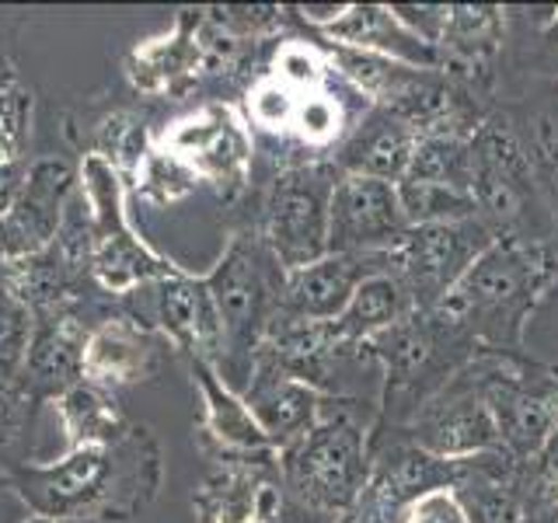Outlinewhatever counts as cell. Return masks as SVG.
Returning a JSON list of instances; mask_svg holds the SVG:
<instances>
[{
  "instance_id": "cell-23",
  "label": "cell",
  "mask_w": 558,
  "mask_h": 523,
  "mask_svg": "<svg viewBox=\"0 0 558 523\" xmlns=\"http://www.w3.org/2000/svg\"><path fill=\"white\" fill-rule=\"evenodd\" d=\"M84 339L87 331L70 314L66 318H35V331L14 388L25 391L35 405L60 401L84 380Z\"/></svg>"
},
{
  "instance_id": "cell-3",
  "label": "cell",
  "mask_w": 558,
  "mask_h": 523,
  "mask_svg": "<svg viewBox=\"0 0 558 523\" xmlns=\"http://www.w3.org/2000/svg\"><path fill=\"white\" fill-rule=\"evenodd\" d=\"M360 409V398H345L301 440L276 450L287 523H339L366 496L374 467V418H363Z\"/></svg>"
},
{
  "instance_id": "cell-5",
  "label": "cell",
  "mask_w": 558,
  "mask_h": 523,
  "mask_svg": "<svg viewBox=\"0 0 558 523\" xmlns=\"http://www.w3.org/2000/svg\"><path fill=\"white\" fill-rule=\"evenodd\" d=\"M471 147V203L475 220L493 238L555 241L548 203L534 179L527 147L510 109H493L468 136Z\"/></svg>"
},
{
  "instance_id": "cell-1",
  "label": "cell",
  "mask_w": 558,
  "mask_h": 523,
  "mask_svg": "<svg viewBox=\"0 0 558 523\" xmlns=\"http://www.w3.org/2000/svg\"><path fill=\"white\" fill-rule=\"evenodd\" d=\"M8 488L32 516L66 520H130L157 496L161 450L147 426H130L116 443L66 450L60 461L22 464L4 475Z\"/></svg>"
},
{
  "instance_id": "cell-14",
  "label": "cell",
  "mask_w": 558,
  "mask_h": 523,
  "mask_svg": "<svg viewBox=\"0 0 558 523\" xmlns=\"http://www.w3.org/2000/svg\"><path fill=\"white\" fill-rule=\"evenodd\" d=\"M192 510L199 523H287L279 453L269 461H214Z\"/></svg>"
},
{
  "instance_id": "cell-8",
  "label": "cell",
  "mask_w": 558,
  "mask_h": 523,
  "mask_svg": "<svg viewBox=\"0 0 558 523\" xmlns=\"http://www.w3.org/2000/svg\"><path fill=\"white\" fill-rule=\"evenodd\" d=\"M248 42L209 22L206 8L179 11L168 35L140 42L126 57V77L144 95H185L203 77H223L241 66Z\"/></svg>"
},
{
  "instance_id": "cell-13",
  "label": "cell",
  "mask_w": 558,
  "mask_h": 523,
  "mask_svg": "<svg viewBox=\"0 0 558 523\" xmlns=\"http://www.w3.org/2000/svg\"><path fill=\"white\" fill-rule=\"evenodd\" d=\"M409 231L398 185L342 174L328 206V252L331 255H384Z\"/></svg>"
},
{
  "instance_id": "cell-19",
  "label": "cell",
  "mask_w": 558,
  "mask_h": 523,
  "mask_svg": "<svg viewBox=\"0 0 558 523\" xmlns=\"http://www.w3.org/2000/svg\"><path fill=\"white\" fill-rule=\"evenodd\" d=\"M150 293V328L165 336L182 356H196L214 363L220 360V321L206 276H192L174 269L165 279L147 283Z\"/></svg>"
},
{
  "instance_id": "cell-24",
  "label": "cell",
  "mask_w": 558,
  "mask_h": 523,
  "mask_svg": "<svg viewBox=\"0 0 558 523\" xmlns=\"http://www.w3.org/2000/svg\"><path fill=\"white\" fill-rule=\"evenodd\" d=\"M415 147H418L415 130H409L405 122L391 115L388 109L371 105L353 126V133L342 139V147L331 157V165L342 174H363V179L398 185L412 165Z\"/></svg>"
},
{
  "instance_id": "cell-38",
  "label": "cell",
  "mask_w": 558,
  "mask_h": 523,
  "mask_svg": "<svg viewBox=\"0 0 558 523\" xmlns=\"http://www.w3.org/2000/svg\"><path fill=\"white\" fill-rule=\"evenodd\" d=\"M391 11L412 35H418L426 46L436 49V42H440V35H444V25H447L450 4H391Z\"/></svg>"
},
{
  "instance_id": "cell-43",
  "label": "cell",
  "mask_w": 558,
  "mask_h": 523,
  "mask_svg": "<svg viewBox=\"0 0 558 523\" xmlns=\"http://www.w3.org/2000/svg\"><path fill=\"white\" fill-rule=\"evenodd\" d=\"M11 84H17V81H14V70H11V63H8L4 52H0V92H8Z\"/></svg>"
},
{
  "instance_id": "cell-12",
  "label": "cell",
  "mask_w": 558,
  "mask_h": 523,
  "mask_svg": "<svg viewBox=\"0 0 558 523\" xmlns=\"http://www.w3.org/2000/svg\"><path fill=\"white\" fill-rule=\"evenodd\" d=\"M377 109L398 115L415 136H471L482 119L493 112V105L471 95L444 70H423L409 63H395L388 84L374 98Z\"/></svg>"
},
{
  "instance_id": "cell-36",
  "label": "cell",
  "mask_w": 558,
  "mask_h": 523,
  "mask_svg": "<svg viewBox=\"0 0 558 523\" xmlns=\"http://www.w3.org/2000/svg\"><path fill=\"white\" fill-rule=\"evenodd\" d=\"M32 409L35 401L17 391L14 384H0V461L14 458L32 429Z\"/></svg>"
},
{
  "instance_id": "cell-40",
  "label": "cell",
  "mask_w": 558,
  "mask_h": 523,
  "mask_svg": "<svg viewBox=\"0 0 558 523\" xmlns=\"http://www.w3.org/2000/svg\"><path fill=\"white\" fill-rule=\"evenodd\" d=\"M339 523H388V516H384L380 510H377V502H374V496L366 492L360 502H356V510L353 513H345Z\"/></svg>"
},
{
  "instance_id": "cell-2",
  "label": "cell",
  "mask_w": 558,
  "mask_h": 523,
  "mask_svg": "<svg viewBox=\"0 0 558 523\" xmlns=\"http://www.w3.org/2000/svg\"><path fill=\"white\" fill-rule=\"evenodd\" d=\"M558 287V244L496 238L440 304L429 307L478 349L523 353V331Z\"/></svg>"
},
{
  "instance_id": "cell-16",
  "label": "cell",
  "mask_w": 558,
  "mask_h": 523,
  "mask_svg": "<svg viewBox=\"0 0 558 523\" xmlns=\"http://www.w3.org/2000/svg\"><path fill=\"white\" fill-rule=\"evenodd\" d=\"M244 405L252 409L255 423L262 433L269 436L276 450H283L287 443L301 440L307 429H314L322 418L345 398L325 394L322 388L287 374L283 366H276L269 356H255L252 377L244 384Z\"/></svg>"
},
{
  "instance_id": "cell-21",
  "label": "cell",
  "mask_w": 558,
  "mask_h": 523,
  "mask_svg": "<svg viewBox=\"0 0 558 523\" xmlns=\"http://www.w3.org/2000/svg\"><path fill=\"white\" fill-rule=\"evenodd\" d=\"M458 482V461H444L436 453L412 443L409 436H380L374 440V467H371V488L377 510L388 516V523L412 506L440 488H453Z\"/></svg>"
},
{
  "instance_id": "cell-34",
  "label": "cell",
  "mask_w": 558,
  "mask_h": 523,
  "mask_svg": "<svg viewBox=\"0 0 558 523\" xmlns=\"http://www.w3.org/2000/svg\"><path fill=\"white\" fill-rule=\"evenodd\" d=\"M32 126V92L22 84H11L8 92H0V168L17 165V157L25 150Z\"/></svg>"
},
{
  "instance_id": "cell-37",
  "label": "cell",
  "mask_w": 558,
  "mask_h": 523,
  "mask_svg": "<svg viewBox=\"0 0 558 523\" xmlns=\"http://www.w3.org/2000/svg\"><path fill=\"white\" fill-rule=\"evenodd\" d=\"M391 523H468V513L453 488H440V492H429L405 506Z\"/></svg>"
},
{
  "instance_id": "cell-20",
  "label": "cell",
  "mask_w": 558,
  "mask_h": 523,
  "mask_svg": "<svg viewBox=\"0 0 558 523\" xmlns=\"http://www.w3.org/2000/svg\"><path fill=\"white\" fill-rule=\"evenodd\" d=\"M374 272H384V255H325L311 266L287 272L276 321H336L353 301L356 287ZM272 321V325H276Z\"/></svg>"
},
{
  "instance_id": "cell-29",
  "label": "cell",
  "mask_w": 558,
  "mask_h": 523,
  "mask_svg": "<svg viewBox=\"0 0 558 523\" xmlns=\"http://www.w3.org/2000/svg\"><path fill=\"white\" fill-rule=\"evenodd\" d=\"M517 130L527 147L534 179L541 185V196L548 203V214L555 223V244H558V101H537L523 112L510 109Z\"/></svg>"
},
{
  "instance_id": "cell-41",
  "label": "cell",
  "mask_w": 558,
  "mask_h": 523,
  "mask_svg": "<svg viewBox=\"0 0 558 523\" xmlns=\"http://www.w3.org/2000/svg\"><path fill=\"white\" fill-rule=\"evenodd\" d=\"M541 42H545L548 57H551V66H555V74H558V8H551V22H548L545 32H541Z\"/></svg>"
},
{
  "instance_id": "cell-7",
  "label": "cell",
  "mask_w": 558,
  "mask_h": 523,
  "mask_svg": "<svg viewBox=\"0 0 558 523\" xmlns=\"http://www.w3.org/2000/svg\"><path fill=\"white\" fill-rule=\"evenodd\" d=\"M339 182L331 161L279 168L262 196L258 241L283 272H296L328 255V206Z\"/></svg>"
},
{
  "instance_id": "cell-39",
  "label": "cell",
  "mask_w": 558,
  "mask_h": 523,
  "mask_svg": "<svg viewBox=\"0 0 558 523\" xmlns=\"http://www.w3.org/2000/svg\"><path fill=\"white\" fill-rule=\"evenodd\" d=\"M22 179H25L22 165H4V168H0V220H4V214H8L14 196H17V188H22Z\"/></svg>"
},
{
  "instance_id": "cell-46",
  "label": "cell",
  "mask_w": 558,
  "mask_h": 523,
  "mask_svg": "<svg viewBox=\"0 0 558 523\" xmlns=\"http://www.w3.org/2000/svg\"><path fill=\"white\" fill-rule=\"evenodd\" d=\"M4 485H8V482H4V475H0V488H4Z\"/></svg>"
},
{
  "instance_id": "cell-33",
  "label": "cell",
  "mask_w": 558,
  "mask_h": 523,
  "mask_svg": "<svg viewBox=\"0 0 558 523\" xmlns=\"http://www.w3.org/2000/svg\"><path fill=\"white\" fill-rule=\"evenodd\" d=\"M147 150H150V139H147L144 122L130 112H116L98 126V144L92 154L105 157L122 179H133V171L144 161Z\"/></svg>"
},
{
  "instance_id": "cell-15",
  "label": "cell",
  "mask_w": 558,
  "mask_h": 523,
  "mask_svg": "<svg viewBox=\"0 0 558 523\" xmlns=\"http://www.w3.org/2000/svg\"><path fill=\"white\" fill-rule=\"evenodd\" d=\"M74 188L77 171L60 157H43V161L25 168L22 188L0 220V252L8 255V262L39 255L60 238L63 209Z\"/></svg>"
},
{
  "instance_id": "cell-26",
  "label": "cell",
  "mask_w": 558,
  "mask_h": 523,
  "mask_svg": "<svg viewBox=\"0 0 558 523\" xmlns=\"http://www.w3.org/2000/svg\"><path fill=\"white\" fill-rule=\"evenodd\" d=\"M520 467L510 453H478L458 461L453 496L461 499L468 523H523L527 502L520 492Z\"/></svg>"
},
{
  "instance_id": "cell-32",
  "label": "cell",
  "mask_w": 558,
  "mask_h": 523,
  "mask_svg": "<svg viewBox=\"0 0 558 523\" xmlns=\"http://www.w3.org/2000/svg\"><path fill=\"white\" fill-rule=\"evenodd\" d=\"M35 331L32 307L8 283H0V384H17Z\"/></svg>"
},
{
  "instance_id": "cell-27",
  "label": "cell",
  "mask_w": 558,
  "mask_h": 523,
  "mask_svg": "<svg viewBox=\"0 0 558 523\" xmlns=\"http://www.w3.org/2000/svg\"><path fill=\"white\" fill-rule=\"evenodd\" d=\"M412 311L415 304L405 293V287L391 272H374L356 287L353 301L345 304L339 318L328 321V331L342 349H363L366 342L377 339L380 331L395 328Z\"/></svg>"
},
{
  "instance_id": "cell-17",
  "label": "cell",
  "mask_w": 558,
  "mask_h": 523,
  "mask_svg": "<svg viewBox=\"0 0 558 523\" xmlns=\"http://www.w3.org/2000/svg\"><path fill=\"white\" fill-rule=\"evenodd\" d=\"M506 49V8L499 4H450L436 52L440 70L482 101L493 98L499 60Z\"/></svg>"
},
{
  "instance_id": "cell-44",
  "label": "cell",
  "mask_w": 558,
  "mask_h": 523,
  "mask_svg": "<svg viewBox=\"0 0 558 523\" xmlns=\"http://www.w3.org/2000/svg\"><path fill=\"white\" fill-rule=\"evenodd\" d=\"M8 269H11V262H8V255H4V252H0V283H4Z\"/></svg>"
},
{
  "instance_id": "cell-18",
  "label": "cell",
  "mask_w": 558,
  "mask_h": 523,
  "mask_svg": "<svg viewBox=\"0 0 558 523\" xmlns=\"http://www.w3.org/2000/svg\"><path fill=\"white\" fill-rule=\"evenodd\" d=\"M192 384L199 388L203 398V418L199 436L206 450L214 453V461H269L276 458V447L262 426L255 423L252 409L244 405L241 391L227 384L214 363L185 356Z\"/></svg>"
},
{
  "instance_id": "cell-22",
  "label": "cell",
  "mask_w": 558,
  "mask_h": 523,
  "mask_svg": "<svg viewBox=\"0 0 558 523\" xmlns=\"http://www.w3.org/2000/svg\"><path fill=\"white\" fill-rule=\"evenodd\" d=\"M157 360H161V336L150 325L136 321L133 314H112L84 339V380L101 384L109 391L119 384L154 377Z\"/></svg>"
},
{
  "instance_id": "cell-9",
  "label": "cell",
  "mask_w": 558,
  "mask_h": 523,
  "mask_svg": "<svg viewBox=\"0 0 558 523\" xmlns=\"http://www.w3.org/2000/svg\"><path fill=\"white\" fill-rule=\"evenodd\" d=\"M496 238L475 217L415 223L384 252V272H391L418 311H429L458 287V279L471 269Z\"/></svg>"
},
{
  "instance_id": "cell-4",
  "label": "cell",
  "mask_w": 558,
  "mask_h": 523,
  "mask_svg": "<svg viewBox=\"0 0 558 523\" xmlns=\"http://www.w3.org/2000/svg\"><path fill=\"white\" fill-rule=\"evenodd\" d=\"M283 279L287 272L279 269V262L258 241V234H234L227 241L220 262L206 272V287L220 321L217 374L234 391H244L252 377L255 353L276 321Z\"/></svg>"
},
{
  "instance_id": "cell-10",
  "label": "cell",
  "mask_w": 558,
  "mask_h": 523,
  "mask_svg": "<svg viewBox=\"0 0 558 523\" xmlns=\"http://www.w3.org/2000/svg\"><path fill=\"white\" fill-rule=\"evenodd\" d=\"M161 147L214 188L220 203H238L248 192L255 136L234 105H203L174 122L161 136Z\"/></svg>"
},
{
  "instance_id": "cell-45",
  "label": "cell",
  "mask_w": 558,
  "mask_h": 523,
  "mask_svg": "<svg viewBox=\"0 0 558 523\" xmlns=\"http://www.w3.org/2000/svg\"><path fill=\"white\" fill-rule=\"evenodd\" d=\"M25 523H52V520H43V516H28Z\"/></svg>"
},
{
  "instance_id": "cell-28",
  "label": "cell",
  "mask_w": 558,
  "mask_h": 523,
  "mask_svg": "<svg viewBox=\"0 0 558 523\" xmlns=\"http://www.w3.org/2000/svg\"><path fill=\"white\" fill-rule=\"evenodd\" d=\"M57 412H60L63 433H66V450L116 443L133 426V423H126V415H122L112 391L101 388V384H92V380H81L77 388H70L57 401Z\"/></svg>"
},
{
  "instance_id": "cell-11",
  "label": "cell",
  "mask_w": 558,
  "mask_h": 523,
  "mask_svg": "<svg viewBox=\"0 0 558 523\" xmlns=\"http://www.w3.org/2000/svg\"><path fill=\"white\" fill-rule=\"evenodd\" d=\"M471 360L409 415V423L398 429V436H409L412 443L444 461H468L478 458V453H506Z\"/></svg>"
},
{
  "instance_id": "cell-42",
  "label": "cell",
  "mask_w": 558,
  "mask_h": 523,
  "mask_svg": "<svg viewBox=\"0 0 558 523\" xmlns=\"http://www.w3.org/2000/svg\"><path fill=\"white\" fill-rule=\"evenodd\" d=\"M523 523H558V502H548V506H534L523 516Z\"/></svg>"
},
{
  "instance_id": "cell-35",
  "label": "cell",
  "mask_w": 558,
  "mask_h": 523,
  "mask_svg": "<svg viewBox=\"0 0 558 523\" xmlns=\"http://www.w3.org/2000/svg\"><path fill=\"white\" fill-rule=\"evenodd\" d=\"M520 492H523V502H527V510L558 502V429L548 436V443L520 467Z\"/></svg>"
},
{
  "instance_id": "cell-30",
  "label": "cell",
  "mask_w": 558,
  "mask_h": 523,
  "mask_svg": "<svg viewBox=\"0 0 558 523\" xmlns=\"http://www.w3.org/2000/svg\"><path fill=\"white\" fill-rule=\"evenodd\" d=\"M409 182L453 185L471 192V147L464 136H423L405 171Z\"/></svg>"
},
{
  "instance_id": "cell-25",
  "label": "cell",
  "mask_w": 558,
  "mask_h": 523,
  "mask_svg": "<svg viewBox=\"0 0 558 523\" xmlns=\"http://www.w3.org/2000/svg\"><path fill=\"white\" fill-rule=\"evenodd\" d=\"M314 39L360 49V52H377V57H388L409 66L440 70V52L401 25L391 4H345L339 22L322 28Z\"/></svg>"
},
{
  "instance_id": "cell-47",
  "label": "cell",
  "mask_w": 558,
  "mask_h": 523,
  "mask_svg": "<svg viewBox=\"0 0 558 523\" xmlns=\"http://www.w3.org/2000/svg\"><path fill=\"white\" fill-rule=\"evenodd\" d=\"M555 92H558V87H555Z\"/></svg>"
},
{
  "instance_id": "cell-6",
  "label": "cell",
  "mask_w": 558,
  "mask_h": 523,
  "mask_svg": "<svg viewBox=\"0 0 558 523\" xmlns=\"http://www.w3.org/2000/svg\"><path fill=\"white\" fill-rule=\"evenodd\" d=\"M471 366L502 450L527 464L558 429V366L502 349H482Z\"/></svg>"
},
{
  "instance_id": "cell-31",
  "label": "cell",
  "mask_w": 558,
  "mask_h": 523,
  "mask_svg": "<svg viewBox=\"0 0 558 523\" xmlns=\"http://www.w3.org/2000/svg\"><path fill=\"white\" fill-rule=\"evenodd\" d=\"M130 182H133L136 196L154 206L182 203L189 192L199 185L196 174H192L179 157H171L161 144H150V150L144 154V161L136 165Z\"/></svg>"
}]
</instances>
